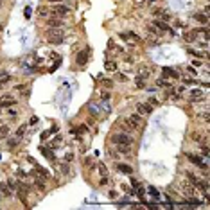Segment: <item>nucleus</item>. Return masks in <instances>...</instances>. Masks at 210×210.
Returning a JSON list of instances; mask_svg holds the SVG:
<instances>
[{"label": "nucleus", "mask_w": 210, "mask_h": 210, "mask_svg": "<svg viewBox=\"0 0 210 210\" xmlns=\"http://www.w3.org/2000/svg\"><path fill=\"white\" fill-rule=\"evenodd\" d=\"M63 38H65V31L61 27H49L47 31V41L52 45H59L63 43Z\"/></svg>", "instance_id": "1"}, {"label": "nucleus", "mask_w": 210, "mask_h": 210, "mask_svg": "<svg viewBox=\"0 0 210 210\" xmlns=\"http://www.w3.org/2000/svg\"><path fill=\"white\" fill-rule=\"evenodd\" d=\"M187 158H189L194 165H198L203 173H206V171H208V163H206V162H205L199 155H192V153H187Z\"/></svg>", "instance_id": "2"}, {"label": "nucleus", "mask_w": 210, "mask_h": 210, "mask_svg": "<svg viewBox=\"0 0 210 210\" xmlns=\"http://www.w3.org/2000/svg\"><path fill=\"white\" fill-rule=\"evenodd\" d=\"M111 142L115 146L117 144H133V138L128 133H115V135H111Z\"/></svg>", "instance_id": "3"}, {"label": "nucleus", "mask_w": 210, "mask_h": 210, "mask_svg": "<svg viewBox=\"0 0 210 210\" xmlns=\"http://www.w3.org/2000/svg\"><path fill=\"white\" fill-rule=\"evenodd\" d=\"M68 13H70V9H68L66 6H63L61 2H59V4H54V7H52V16L65 18V16H68Z\"/></svg>", "instance_id": "4"}, {"label": "nucleus", "mask_w": 210, "mask_h": 210, "mask_svg": "<svg viewBox=\"0 0 210 210\" xmlns=\"http://www.w3.org/2000/svg\"><path fill=\"white\" fill-rule=\"evenodd\" d=\"M88 59H90V49H85V50H81V52L77 54L76 63H77L79 66H85V65L88 63Z\"/></svg>", "instance_id": "5"}, {"label": "nucleus", "mask_w": 210, "mask_h": 210, "mask_svg": "<svg viewBox=\"0 0 210 210\" xmlns=\"http://www.w3.org/2000/svg\"><path fill=\"white\" fill-rule=\"evenodd\" d=\"M126 122L131 126V129H136V128H140V126H142V117H140L138 113H135V115L126 117Z\"/></svg>", "instance_id": "6"}, {"label": "nucleus", "mask_w": 210, "mask_h": 210, "mask_svg": "<svg viewBox=\"0 0 210 210\" xmlns=\"http://www.w3.org/2000/svg\"><path fill=\"white\" fill-rule=\"evenodd\" d=\"M136 111H138V115H149V113H153V106L149 103H138Z\"/></svg>", "instance_id": "7"}, {"label": "nucleus", "mask_w": 210, "mask_h": 210, "mask_svg": "<svg viewBox=\"0 0 210 210\" xmlns=\"http://www.w3.org/2000/svg\"><path fill=\"white\" fill-rule=\"evenodd\" d=\"M153 15H155V16H158L162 22H171V15H169V13H167V11H163V9H153Z\"/></svg>", "instance_id": "8"}, {"label": "nucleus", "mask_w": 210, "mask_h": 210, "mask_svg": "<svg viewBox=\"0 0 210 210\" xmlns=\"http://www.w3.org/2000/svg\"><path fill=\"white\" fill-rule=\"evenodd\" d=\"M162 72H163V77H169V79H178V77H180V74L176 72V70H174V68H169V66L163 68Z\"/></svg>", "instance_id": "9"}, {"label": "nucleus", "mask_w": 210, "mask_h": 210, "mask_svg": "<svg viewBox=\"0 0 210 210\" xmlns=\"http://www.w3.org/2000/svg\"><path fill=\"white\" fill-rule=\"evenodd\" d=\"M47 25H49V27H61V25H65V22H63V18L52 16V18L47 20Z\"/></svg>", "instance_id": "10"}, {"label": "nucleus", "mask_w": 210, "mask_h": 210, "mask_svg": "<svg viewBox=\"0 0 210 210\" xmlns=\"http://www.w3.org/2000/svg\"><path fill=\"white\" fill-rule=\"evenodd\" d=\"M194 20L199 22L201 25H208V15H206V13H196V15H194Z\"/></svg>", "instance_id": "11"}, {"label": "nucleus", "mask_w": 210, "mask_h": 210, "mask_svg": "<svg viewBox=\"0 0 210 210\" xmlns=\"http://www.w3.org/2000/svg\"><path fill=\"white\" fill-rule=\"evenodd\" d=\"M117 151L120 155H131V144H117Z\"/></svg>", "instance_id": "12"}, {"label": "nucleus", "mask_w": 210, "mask_h": 210, "mask_svg": "<svg viewBox=\"0 0 210 210\" xmlns=\"http://www.w3.org/2000/svg\"><path fill=\"white\" fill-rule=\"evenodd\" d=\"M153 25H155L158 31H169V33H173V31L169 29V25H167V22H162V20H155V22H153Z\"/></svg>", "instance_id": "13"}, {"label": "nucleus", "mask_w": 210, "mask_h": 210, "mask_svg": "<svg viewBox=\"0 0 210 210\" xmlns=\"http://www.w3.org/2000/svg\"><path fill=\"white\" fill-rule=\"evenodd\" d=\"M117 169L124 174H133V167L128 165V163H117Z\"/></svg>", "instance_id": "14"}, {"label": "nucleus", "mask_w": 210, "mask_h": 210, "mask_svg": "<svg viewBox=\"0 0 210 210\" xmlns=\"http://www.w3.org/2000/svg\"><path fill=\"white\" fill-rule=\"evenodd\" d=\"M190 99L192 101H203V92L198 88V90H192L190 92Z\"/></svg>", "instance_id": "15"}, {"label": "nucleus", "mask_w": 210, "mask_h": 210, "mask_svg": "<svg viewBox=\"0 0 210 210\" xmlns=\"http://www.w3.org/2000/svg\"><path fill=\"white\" fill-rule=\"evenodd\" d=\"M15 104H16V101H15V99H9V95H6V99L0 103V106H2V108H11V106H15Z\"/></svg>", "instance_id": "16"}, {"label": "nucleus", "mask_w": 210, "mask_h": 210, "mask_svg": "<svg viewBox=\"0 0 210 210\" xmlns=\"http://www.w3.org/2000/svg\"><path fill=\"white\" fill-rule=\"evenodd\" d=\"M196 38H198V34H196L194 31H192V33H185V34H183V40L187 41V43H192V41H196Z\"/></svg>", "instance_id": "17"}, {"label": "nucleus", "mask_w": 210, "mask_h": 210, "mask_svg": "<svg viewBox=\"0 0 210 210\" xmlns=\"http://www.w3.org/2000/svg\"><path fill=\"white\" fill-rule=\"evenodd\" d=\"M0 192H2L6 198H11V189H9L7 183H0Z\"/></svg>", "instance_id": "18"}, {"label": "nucleus", "mask_w": 210, "mask_h": 210, "mask_svg": "<svg viewBox=\"0 0 210 210\" xmlns=\"http://www.w3.org/2000/svg\"><path fill=\"white\" fill-rule=\"evenodd\" d=\"M183 192L189 196V198H190V196H194V185H192V183H183Z\"/></svg>", "instance_id": "19"}, {"label": "nucleus", "mask_w": 210, "mask_h": 210, "mask_svg": "<svg viewBox=\"0 0 210 210\" xmlns=\"http://www.w3.org/2000/svg\"><path fill=\"white\" fill-rule=\"evenodd\" d=\"M36 173L41 174V178H43V180H49V178H50V174L47 173V169H43V167H40V165H36Z\"/></svg>", "instance_id": "20"}, {"label": "nucleus", "mask_w": 210, "mask_h": 210, "mask_svg": "<svg viewBox=\"0 0 210 210\" xmlns=\"http://www.w3.org/2000/svg\"><path fill=\"white\" fill-rule=\"evenodd\" d=\"M104 68H106V72H115V70H117V63L115 61H106Z\"/></svg>", "instance_id": "21"}, {"label": "nucleus", "mask_w": 210, "mask_h": 210, "mask_svg": "<svg viewBox=\"0 0 210 210\" xmlns=\"http://www.w3.org/2000/svg\"><path fill=\"white\" fill-rule=\"evenodd\" d=\"M40 151H41V153H43V155H45V156H47L49 160H52V162L56 160V156L52 155V151H50V149H47V147H40Z\"/></svg>", "instance_id": "22"}, {"label": "nucleus", "mask_w": 210, "mask_h": 210, "mask_svg": "<svg viewBox=\"0 0 210 210\" xmlns=\"http://www.w3.org/2000/svg\"><path fill=\"white\" fill-rule=\"evenodd\" d=\"M18 144H20V138H18V136H15V138H9V140H7V147H9V149L16 147Z\"/></svg>", "instance_id": "23"}, {"label": "nucleus", "mask_w": 210, "mask_h": 210, "mask_svg": "<svg viewBox=\"0 0 210 210\" xmlns=\"http://www.w3.org/2000/svg\"><path fill=\"white\" fill-rule=\"evenodd\" d=\"M135 85H136V88H146V79L142 76H138L136 81H135Z\"/></svg>", "instance_id": "24"}, {"label": "nucleus", "mask_w": 210, "mask_h": 210, "mask_svg": "<svg viewBox=\"0 0 210 210\" xmlns=\"http://www.w3.org/2000/svg\"><path fill=\"white\" fill-rule=\"evenodd\" d=\"M158 86H162V88H171L173 83H169V81H167V77H165V79H160V81H158Z\"/></svg>", "instance_id": "25"}, {"label": "nucleus", "mask_w": 210, "mask_h": 210, "mask_svg": "<svg viewBox=\"0 0 210 210\" xmlns=\"http://www.w3.org/2000/svg\"><path fill=\"white\" fill-rule=\"evenodd\" d=\"M34 185H36V187H38L40 190H45V181H43V180L36 178V180H34Z\"/></svg>", "instance_id": "26"}, {"label": "nucleus", "mask_w": 210, "mask_h": 210, "mask_svg": "<svg viewBox=\"0 0 210 210\" xmlns=\"http://www.w3.org/2000/svg\"><path fill=\"white\" fill-rule=\"evenodd\" d=\"M25 131H27V126L23 124V126H20V128L16 129V136H18V138H22V136L25 135Z\"/></svg>", "instance_id": "27"}, {"label": "nucleus", "mask_w": 210, "mask_h": 210, "mask_svg": "<svg viewBox=\"0 0 210 210\" xmlns=\"http://www.w3.org/2000/svg\"><path fill=\"white\" fill-rule=\"evenodd\" d=\"M38 15H40V16H47V15H49V9H47L45 6H40V7H38Z\"/></svg>", "instance_id": "28"}, {"label": "nucleus", "mask_w": 210, "mask_h": 210, "mask_svg": "<svg viewBox=\"0 0 210 210\" xmlns=\"http://www.w3.org/2000/svg\"><path fill=\"white\" fill-rule=\"evenodd\" d=\"M7 133H9V128L4 126V124H0V136H6Z\"/></svg>", "instance_id": "29"}, {"label": "nucleus", "mask_w": 210, "mask_h": 210, "mask_svg": "<svg viewBox=\"0 0 210 210\" xmlns=\"http://www.w3.org/2000/svg\"><path fill=\"white\" fill-rule=\"evenodd\" d=\"M187 178H189V181L192 185H196V181H198L199 178H196V174H192V173H187Z\"/></svg>", "instance_id": "30"}, {"label": "nucleus", "mask_w": 210, "mask_h": 210, "mask_svg": "<svg viewBox=\"0 0 210 210\" xmlns=\"http://www.w3.org/2000/svg\"><path fill=\"white\" fill-rule=\"evenodd\" d=\"M61 173H63V174H68V173H70V165L61 163Z\"/></svg>", "instance_id": "31"}, {"label": "nucleus", "mask_w": 210, "mask_h": 210, "mask_svg": "<svg viewBox=\"0 0 210 210\" xmlns=\"http://www.w3.org/2000/svg\"><path fill=\"white\" fill-rule=\"evenodd\" d=\"M99 171H101V174H103V176H106V174H108V171H106V167H104L103 163H99Z\"/></svg>", "instance_id": "32"}, {"label": "nucleus", "mask_w": 210, "mask_h": 210, "mask_svg": "<svg viewBox=\"0 0 210 210\" xmlns=\"http://www.w3.org/2000/svg\"><path fill=\"white\" fill-rule=\"evenodd\" d=\"M183 83H189V85H199V81H196V79H183Z\"/></svg>", "instance_id": "33"}, {"label": "nucleus", "mask_w": 210, "mask_h": 210, "mask_svg": "<svg viewBox=\"0 0 210 210\" xmlns=\"http://www.w3.org/2000/svg\"><path fill=\"white\" fill-rule=\"evenodd\" d=\"M103 83H104V86H106V88H110V86H113V81H111V79H104Z\"/></svg>", "instance_id": "34"}, {"label": "nucleus", "mask_w": 210, "mask_h": 210, "mask_svg": "<svg viewBox=\"0 0 210 210\" xmlns=\"http://www.w3.org/2000/svg\"><path fill=\"white\" fill-rule=\"evenodd\" d=\"M99 185H101V187L108 185V178H106V176H103V178H101V181H99Z\"/></svg>", "instance_id": "35"}, {"label": "nucleus", "mask_w": 210, "mask_h": 210, "mask_svg": "<svg viewBox=\"0 0 210 210\" xmlns=\"http://www.w3.org/2000/svg\"><path fill=\"white\" fill-rule=\"evenodd\" d=\"M149 192H151L153 196H155V198H158V190H156L155 187H149Z\"/></svg>", "instance_id": "36"}, {"label": "nucleus", "mask_w": 210, "mask_h": 210, "mask_svg": "<svg viewBox=\"0 0 210 210\" xmlns=\"http://www.w3.org/2000/svg\"><path fill=\"white\" fill-rule=\"evenodd\" d=\"M61 144V136H56V140L52 142V146H59Z\"/></svg>", "instance_id": "37"}, {"label": "nucleus", "mask_w": 210, "mask_h": 210, "mask_svg": "<svg viewBox=\"0 0 210 210\" xmlns=\"http://www.w3.org/2000/svg\"><path fill=\"white\" fill-rule=\"evenodd\" d=\"M149 104H151V106H153V104H155V106H156V104H158V101L155 99V97H149Z\"/></svg>", "instance_id": "38"}, {"label": "nucleus", "mask_w": 210, "mask_h": 210, "mask_svg": "<svg viewBox=\"0 0 210 210\" xmlns=\"http://www.w3.org/2000/svg\"><path fill=\"white\" fill-rule=\"evenodd\" d=\"M49 135H50V131H43V133H41V140H45V138H49Z\"/></svg>", "instance_id": "39"}, {"label": "nucleus", "mask_w": 210, "mask_h": 210, "mask_svg": "<svg viewBox=\"0 0 210 210\" xmlns=\"http://www.w3.org/2000/svg\"><path fill=\"white\" fill-rule=\"evenodd\" d=\"M7 115H11V117H16V111L9 108V110H7Z\"/></svg>", "instance_id": "40"}, {"label": "nucleus", "mask_w": 210, "mask_h": 210, "mask_svg": "<svg viewBox=\"0 0 210 210\" xmlns=\"http://www.w3.org/2000/svg\"><path fill=\"white\" fill-rule=\"evenodd\" d=\"M108 196H110L111 199H115V198H117V192H115V190H110V194H108Z\"/></svg>", "instance_id": "41"}, {"label": "nucleus", "mask_w": 210, "mask_h": 210, "mask_svg": "<svg viewBox=\"0 0 210 210\" xmlns=\"http://www.w3.org/2000/svg\"><path fill=\"white\" fill-rule=\"evenodd\" d=\"M72 158H74V155H72V153H68V155L65 156V160H66V162H70V160H72Z\"/></svg>", "instance_id": "42"}, {"label": "nucleus", "mask_w": 210, "mask_h": 210, "mask_svg": "<svg viewBox=\"0 0 210 210\" xmlns=\"http://www.w3.org/2000/svg\"><path fill=\"white\" fill-rule=\"evenodd\" d=\"M15 90H18V92H20V90H25V85H16Z\"/></svg>", "instance_id": "43"}, {"label": "nucleus", "mask_w": 210, "mask_h": 210, "mask_svg": "<svg viewBox=\"0 0 210 210\" xmlns=\"http://www.w3.org/2000/svg\"><path fill=\"white\" fill-rule=\"evenodd\" d=\"M108 99H110V93L104 92V93H103V101H108Z\"/></svg>", "instance_id": "44"}, {"label": "nucleus", "mask_w": 210, "mask_h": 210, "mask_svg": "<svg viewBox=\"0 0 210 210\" xmlns=\"http://www.w3.org/2000/svg\"><path fill=\"white\" fill-rule=\"evenodd\" d=\"M58 129H59L58 126H52V128H50V133H58Z\"/></svg>", "instance_id": "45"}, {"label": "nucleus", "mask_w": 210, "mask_h": 210, "mask_svg": "<svg viewBox=\"0 0 210 210\" xmlns=\"http://www.w3.org/2000/svg\"><path fill=\"white\" fill-rule=\"evenodd\" d=\"M201 65V61L199 59H194V63H192V66H199Z\"/></svg>", "instance_id": "46"}, {"label": "nucleus", "mask_w": 210, "mask_h": 210, "mask_svg": "<svg viewBox=\"0 0 210 210\" xmlns=\"http://www.w3.org/2000/svg\"><path fill=\"white\" fill-rule=\"evenodd\" d=\"M187 70H189V72H190V74H196V68H194V66H189Z\"/></svg>", "instance_id": "47"}, {"label": "nucleus", "mask_w": 210, "mask_h": 210, "mask_svg": "<svg viewBox=\"0 0 210 210\" xmlns=\"http://www.w3.org/2000/svg\"><path fill=\"white\" fill-rule=\"evenodd\" d=\"M49 2H52V4H59V2H63V0H49Z\"/></svg>", "instance_id": "48"}, {"label": "nucleus", "mask_w": 210, "mask_h": 210, "mask_svg": "<svg viewBox=\"0 0 210 210\" xmlns=\"http://www.w3.org/2000/svg\"><path fill=\"white\" fill-rule=\"evenodd\" d=\"M149 2H151V4H153V2H156V0H149Z\"/></svg>", "instance_id": "49"}, {"label": "nucleus", "mask_w": 210, "mask_h": 210, "mask_svg": "<svg viewBox=\"0 0 210 210\" xmlns=\"http://www.w3.org/2000/svg\"><path fill=\"white\" fill-rule=\"evenodd\" d=\"M2 29H4V27H2V25H0V31H2Z\"/></svg>", "instance_id": "50"}]
</instances>
